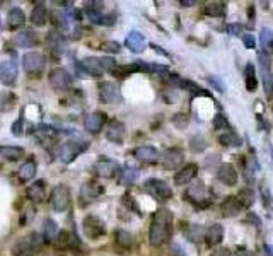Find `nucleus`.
<instances>
[{
    "instance_id": "39",
    "label": "nucleus",
    "mask_w": 273,
    "mask_h": 256,
    "mask_svg": "<svg viewBox=\"0 0 273 256\" xmlns=\"http://www.w3.org/2000/svg\"><path fill=\"white\" fill-rule=\"evenodd\" d=\"M43 231H45V239L46 241H55L56 236H58V225L51 219H46L45 225H43Z\"/></svg>"
},
{
    "instance_id": "10",
    "label": "nucleus",
    "mask_w": 273,
    "mask_h": 256,
    "mask_svg": "<svg viewBox=\"0 0 273 256\" xmlns=\"http://www.w3.org/2000/svg\"><path fill=\"white\" fill-rule=\"evenodd\" d=\"M19 70L17 63L12 62V60H5V62H0V82L4 86H14V82L17 80Z\"/></svg>"
},
{
    "instance_id": "28",
    "label": "nucleus",
    "mask_w": 273,
    "mask_h": 256,
    "mask_svg": "<svg viewBox=\"0 0 273 256\" xmlns=\"http://www.w3.org/2000/svg\"><path fill=\"white\" fill-rule=\"evenodd\" d=\"M219 144L224 147H241L242 139L232 130V128H229V130H225V132L219 133Z\"/></svg>"
},
{
    "instance_id": "35",
    "label": "nucleus",
    "mask_w": 273,
    "mask_h": 256,
    "mask_svg": "<svg viewBox=\"0 0 273 256\" xmlns=\"http://www.w3.org/2000/svg\"><path fill=\"white\" fill-rule=\"evenodd\" d=\"M36 169H38V166H36V163L33 159H28L24 164L21 166V169H19V178H21L22 181H29L33 180V178L36 176Z\"/></svg>"
},
{
    "instance_id": "31",
    "label": "nucleus",
    "mask_w": 273,
    "mask_h": 256,
    "mask_svg": "<svg viewBox=\"0 0 273 256\" xmlns=\"http://www.w3.org/2000/svg\"><path fill=\"white\" fill-rule=\"evenodd\" d=\"M225 11H227V7L224 2H210L203 7V14L210 16V18H224Z\"/></svg>"
},
{
    "instance_id": "51",
    "label": "nucleus",
    "mask_w": 273,
    "mask_h": 256,
    "mask_svg": "<svg viewBox=\"0 0 273 256\" xmlns=\"http://www.w3.org/2000/svg\"><path fill=\"white\" fill-rule=\"evenodd\" d=\"M261 201H263V205H265V208H268V210H273V198H272V195H270L268 190H263Z\"/></svg>"
},
{
    "instance_id": "57",
    "label": "nucleus",
    "mask_w": 273,
    "mask_h": 256,
    "mask_svg": "<svg viewBox=\"0 0 273 256\" xmlns=\"http://www.w3.org/2000/svg\"><path fill=\"white\" fill-rule=\"evenodd\" d=\"M212 256H234L231 253V249H227V248H221V249H217L215 253H212Z\"/></svg>"
},
{
    "instance_id": "36",
    "label": "nucleus",
    "mask_w": 273,
    "mask_h": 256,
    "mask_svg": "<svg viewBox=\"0 0 273 256\" xmlns=\"http://www.w3.org/2000/svg\"><path fill=\"white\" fill-rule=\"evenodd\" d=\"M259 45H261L263 52L270 53L273 50V29L263 28L259 31Z\"/></svg>"
},
{
    "instance_id": "24",
    "label": "nucleus",
    "mask_w": 273,
    "mask_h": 256,
    "mask_svg": "<svg viewBox=\"0 0 273 256\" xmlns=\"http://www.w3.org/2000/svg\"><path fill=\"white\" fill-rule=\"evenodd\" d=\"M14 45L17 48H33V46L38 45V36L29 29H26V31H21L14 36Z\"/></svg>"
},
{
    "instance_id": "60",
    "label": "nucleus",
    "mask_w": 273,
    "mask_h": 256,
    "mask_svg": "<svg viewBox=\"0 0 273 256\" xmlns=\"http://www.w3.org/2000/svg\"><path fill=\"white\" fill-rule=\"evenodd\" d=\"M17 256H33V251H26V253H21V255Z\"/></svg>"
},
{
    "instance_id": "45",
    "label": "nucleus",
    "mask_w": 273,
    "mask_h": 256,
    "mask_svg": "<svg viewBox=\"0 0 273 256\" xmlns=\"http://www.w3.org/2000/svg\"><path fill=\"white\" fill-rule=\"evenodd\" d=\"M214 128L215 130H221V132H225V130L231 128V125H229L227 118H225L224 114H217V116L214 118Z\"/></svg>"
},
{
    "instance_id": "26",
    "label": "nucleus",
    "mask_w": 273,
    "mask_h": 256,
    "mask_svg": "<svg viewBox=\"0 0 273 256\" xmlns=\"http://www.w3.org/2000/svg\"><path fill=\"white\" fill-rule=\"evenodd\" d=\"M101 2H87L85 4V14L89 16L94 24H104V18L106 14H102V7Z\"/></svg>"
},
{
    "instance_id": "1",
    "label": "nucleus",
    "mask_w": 273,
    "mask_h": 256,
    "mask_svg": "<svg viewBox=\"0 0 273 256\" xmlns=\"http://www.w3.org/2000/svg\"><path fill=\"white\" fill-rule=\"evenodd\" d=\"M172 234V214L168 208H159L154 214L149 229V242L154 248H161L171 239Z\"/></svg>"
},
{
    "instance_id": "29",
    "label": "nucleus",
    "mask_w": 273,
    "mask_h": 256,
    "mask_svg": "<svg viewBox=\"0 0 273 256\" xmlns=\"http://www.w3.org/2000/svg\"><path fill=\"white\" fill-rule=\"evenodd\" d=\"M244 84L249 92H255L258 89V77H256V69L253 63H248L244 69Z\"/></svg>"
},
{
    "instance_id": "44",
    "label": "nucleus",
    "mask_w": 273,
    "mask_h": 256,
    "mask_svg": "<svg viewBox=\"0 0 273 256\" xmlns=\"http://www.w3.org/2000/svg\"><path fill=\"white\" fill-rule=\"evenodd\" d=\"M189 149L193 152H202V150L207 149V140L203 139V137H193L191 142H189Z\"/></svg>"
},
{
    "instance_id": "34",
    "label": "nucleus",
    "mask_w": 273,
    "mask_h": 256,
    "mask_svg": "<svg viewBox=\"0 0 273 256\" xmlns=\"http://www.w3.org/2000/svg\"><path fill=\"white\" fill-rule=\"evenodd\" d=\"M0 156L7 161H19L24 156V149H21V147L4 146V147H0Z\"/></svg>"
},
{
    "instance_id": "2",
    "label": "nucleus",
    "mask_w": 273,
    "mask_h": 256,
    "mask_svg": "<svg viewBox=\"0 0 273 256\" xmlns=\"http://www.w3.org/2000/svg\"><path fill=\"white\" fill-rule=\"evenodd\" d=\"M144 190H145V193H149L152 198H155V200H159V201H166L172 197L171 186H169L166 181L159 180V178H151V180L145 181Z\"/></svg>"
},
{
    "instance_id": "58",
    "label": "nucleus",
    "mask_w": 273,
    "mask_h": 256,
    "mask_svg": "<svg viewBox=\"0 0 273 256\" xmlns=\"http://www.w3.org/2000/svg\"><path fill=\"white\" fill-rule=\"evenodd\" d=\"M179 4H181L183 7H191V5H195L196 2H195V0H181Z\"/></svg>"
},
{
    "instance_id": "25",
    "label": "nucleus",
    "mask_w": 273,
    "mask_h": 256,
    "mask_svg": "<svg viewBox=\"0 0 273 256\" xmlns=\"http://www.w3.org/2000/svg\"><path fill=\"white\" fill-rule=\"evenodd\" d=\"M104 191V188L99 186L98 183H85L84 186H82L81 190V198H82V203H91V201H94L96 198L99 197V195Z\"/></svg>"
},
{
    "instance_id": "43",
    "label": "nucleus",
    "mask_w": 273,
    "mask_h": 256,
    "mask_svg": "<svg viewBox=\"0 0 273 256\" xmlns=\"http://www.w3.org/2000/svg\"><path fill=\"white\" fill-rule=\"evenodd\" d=\"M258 62H259V70L261 72H266V70H270V67H272V56H270V53L266 52H258Z\"/></svg>"
},
{
    "instance_id": "50",
    "label": "nucleus",
    "mask_w": 273,
    "mask_h": 256,
    "mask_svg": "<svg viewBox=\"0 0 273 256\" xmlns=\"http://www.w3.org/2000/svg\"><path fill=\"white\" fill-rule=\"evenodd\" d=\"M244 222H246V224H251V225H255V227H261V219H259L258 215L255 214V212H249V214L246 215Z\"/></svg>"
},
{
    "instance_id": "33",
    "label": "nucleus",
    "mask_w": 273,
    "mask_h": 256,
    "mask_svg": "<svg viewBox=\"0 0 273 256\" xmlns=\"http://www.w3.org/2000/svg\"><path fill=\"white\" fill-rule=\"evenodd\" d=\"M24 22H26V16H24V12H22V9L14 7L9 11V28L17 29V28H21V26H24Z\"/></svg>"
},
{
    "instance_id": "7",
    "label": "nucleus",
    "mask_w": 273,
    "mask_h": 256,
    "mask_svg": "<svg viewBox=\"0 0 273 256\" xmlns=\"http://www.w3.org/2000/svg\"><path fill=\"white\" fill-rule=\"evenodd\" d=\"M48 82L55 91H67L72 86V75L67 72L65 69L58 67V69H53L51 72H50Z\"/></svg>"
},
{
    "instance_id": "42",
    "label": "nucleus",
    "mask_w": 273,
    "mask_h": 256,
    "mask_svg": "<svg viewBox=\"0 0 273 256\" xmlns=\"http://www.w3.org/2000/svg\"><path fill=\"white\" fill-rule=\"evenodd\" d=\"M55 241H56V244H58L60 248H70V246L75 244V238L70 234V232H67V231L58 232V236H56Z\"/></svg>"
},
{
    "instance_id": "37",
    "label": "nucleus",
    "mask_w": 273,
    "mask_h": 256,
    "mask_svg": "<svg viewBox=\"0 0 273 256\" xmlns=\"http://www.w3.org/2000/svg\"><path fill=\"white\" fill-rule=\"evenodd\" d=\"M115 238H116V244L119 246V248H123V249H130L133 246V236L130 234L128 231H123V229H119V231H116V234H115Z\"/></svg>"
},
{
    "instance_id": "53",
    "label": "nucleus",
    "mask_w": 273,
    "mask_h": 256,
    "mask_svg": "<svg viewBox=\"0 0 273 256\" xmlns=\"http://www.w3.org/2000/svg\"><path fill=\"white\" fill-rule=\"evenodd\" d=\"M172 123L179 128L186 127V123H188V116H186V114H174V116H172Z\"/></svg>"
},
{
    "instance_id": "55",
    "label": "nucleus",
    "mask_w": 273,
    "mask_h": 256,
    "mask_svg": "<svg viewBox=\"0 0 273 256\" xmlns=\"http://www.w3.org/2000/svg\"><path fill=\"white\" fill-rule=\"evenodd\" d=\"M208 82L212 84V86H215L217 87V91H221V92H224L225 91V86H224V82H222L221 79H217V77H208Z\"/></svg>"
},
{
    "instance_id": "19",
    "label": "nucleus",
    "mask_w": 273,
    "mask_h": 256,
    "mask_svg": "<svg viewBox=\"0 0 273 256\" xmlns=\"http://www.w3.org/2000/svg\"><path fill=\"white\" fill-rule=\"evenodd\" d=\"M106 139L113 144H121L125 139V125L118 120H113L106 128Z\"/></svg>"
},
{
    "instance_id": "6",
    "label": "nucleus",
    "mask_w": 273,
    "mask_h": 256,
    "mask_svg": "<svg viewBox=\"0 0 273 256\" xmlns=\"http://www.w3.org/2000/svg\"><path fill=\"white\" fill-rule=\"evenodd\" d=\"M82 229H84V234L89 239H99L106 234L104 222L96 215H85L84 220H82Z\"/></svg>"
},
{
    "instance_id": "27",
    "label": "nucleus",
    "mask_w": 273,
    "mask_h": 256,
    "mask_svg": "<svg viewBox=\"0 0 273 256\" xmlns=\"http://www.w3.org/2000/svg\"><path fill=\"white\" fill-rule=\"evenodd\" d=\"M48 21V9L45 7L43 2H38V4L33 7L31 12V22L36 26V28H43Z\"/></svg>"
},
{
    "instance_id": "11",
    "label": "nucleus",
    "mask_w": 273,
    "mask_h": 256,
    "mask_svg": "<svg viewBox=\"0 0 273 256\" xmlns=\"http://www.w3.org/2000/svg\"><path fill=\"white\" fill-rule=\"evenodd\" d=\"M183 161H185L183 150L178 149V147H171V149L166 150L164 156H162V166L168 171H176L183 164Z\"/></svg>"
},
{
    "instance_id": "15",
    "label": "nucleus",
    "mask_w": 273,
    "mask_h": 256,
    "mask_svg": "<svg viewBox=\"0 0 273 256\" xmlns=\"http://www.w3.org/2000/svg\"><path fill=\"white\" fill-rule=\"evenodd\" d=\"M238 171H236V167L232 166V164L225 163L222 164V166H219L217 169V180L221 181L222 184H225V186H236L238 184Z\"/></svg>"
},
{
    "instance_id": "20",
    "label": "nucleus",
    "mask_w": 273,
    "mask_h": 256,
    "mask_svg": "<svg viewBox=\"0 0 273 256\" xmlns=\"http://www.w3.org/2000/svg\"><path fill=\"white\" fill-rule=\"evenodd\" d=\"M221 212H222L224 217L232 219V217H238V215L241 214L242 207H241V203H239L236 197H225L221 203Z\"/></svg>"
},
{
    "instance_id": "59",
    "label": "nucleus",
    "mask_w": 273,
    "mask_h": 256,
    "mask_svg": "<svg viewBox=\"0 0 273 256\" xmlns=\"http://www.w3.org/2000/svg\"><path fill=\"white\" fill-rule=\"evenodd\" d=\"M265 248H266V251H268V255H270V256H273V248H272V246L266 244Z\"/></svg>"
},
{
    "instance_id": "46",
    "label": "nucleus",
    "mask_w": 273,
    "mask_h": 256,
    "mask_svg": "<svg viewBox=\"0 0 273 256\" xmlns=\"http://www.w3.org/2000/svg\"><path fill=\"white\" fill-rule=\"evenodd\" d=\"M225 31H227L229 36H242L244 35V26L238 24V22H232V24H227Z\"/></svg>"
},
{
    "instance_id": "38",
    "label": "nucleus",
    "mask_w": 273,
    "mask_h": 256,
    "mask_svg": "<svg viewBox=\"0 0 273 256\" xmlns=\"http://www.w3.org/2000/svg\"><path fill=\"white\" fill-rule=\"evenodd\" d=\"M186 236H188L189 241L193 242H200L205 239V229L202 227V225L198 224H191L188 227V231H186Z\"/></svg>"
},
{
    "instance_id": "12",
    "label": "nucleus",
    "mask_w": 273,
    "mask_h": 256,
    "mask_svg": "<svg viewBox=\"0 0 273 256\" xmlns=\"http://www.w3.org/2000/svg\"><path fill=\"white\" fill-rule=\"evenodd\" d=\"M99 99L104 104H113L119 99V89L115 82H101L99 84Z\"/></svg>"
},
{
    "instance_id": "54",
    "label": "nucleus",
    "mask_w": 273,
    "mask_h": 256,
    "mask_svg": "<svg viewBox=\"0 0 273 256\" xmlns=\"http://www.w3.org/2000/svg\"><path fill=\"white\" fill-rule=\"evenodd\" d=\"M38 133H39V135H45V137H53V135H55V128L48 127V125H39Z\"/></svg>"
},
{
    "instance_id": "13",
    "label": "nucleus",
    "mask_w": 273,
    "mask_h": 256,
    "mask_svg": "<svg viewBox=\"0 0 273 256\" xmlns=\"http://www.w3.org/2000/svg\"><path fill=\"white\" fill-rule=\"evenodd\" d=\"M198 174V166L195 163H189L186 166H183L181 169L176 171L174 174V183L178 186H185V184H189Z\"/></svg>"
},
{
    "instance_id": "49",
    "label": "nucleus",
    "mask_w": 273,
    "mask_h": 256,
    "mask_svg": "<svg viewBox=\"0 0 273 256\" xmlns=\"http://www.w3.org/2000/svg\"><path fill=\"white\" fill-rule=\"evenodd\" d=\"M242 45H244L248 50H255L256 48L255 35H251V33H244V35H242Z\"/></svg>"
},
{
    "instance_id": "52",
    "label": "nucleus",
    "mask_w": 273,
    "mask_h": 256,
    "mask_svg": "<svg viewBox=\"0 0 273 256\" xmlns=\"http://www.w3.org/2000/svg\"><path fill=\"white\" fill-rule=\"evenodd\" d=\"M102 50L109 53H118L119 50H121V46H119L118 41H106L104 45H102Z\"/></svg>"
},
{
    "instance_id": "41",
    "label": "nucleus",
    "mask_w": 273,
    "mask_h": 256,
    "mask_svg": "<svg viewBox=\"0 0 273 256\" xmlns=\"http://www.w3.org/2000/svg\"><path fill=\"white\" fill-rule=\"evenodd\" d=\"M261 80H263V87H265L266 97H268V99H273V73H272V70L261 72Z\"/></svg>"
},
{
    "instance_id": "9",
    "label": "nucleus",
    "mask_w": 273,
    "mask_h": 256,
    "mask_svg": "<svg viewBox=\"0 0 273 256\" xmlns=\"http://www.w3.org/2000/svg\"><path fill=\"white\" fill-rule=\"evenodd\" d=\"M119 169H121V167H119V164L116 163V161L106 159V157L99 159L98 163L94 164V173L98 174L99 178H104V180H109V178L118 176Z\"/></svg>"
},
{
    "instance_id": "17",
    "label": "nucleus",
    "mask_w": 273,
    "mask_h": 256,
    "mask_svg": "<svg viewBox=\"0 0 273 256\" xmlns=\"http://www.w3.org/2000/svg\"><path fill=\"white\" fill-rule=\"evenodd\" d=\"M79 69L92 77H101L104 73L101 67V58H98V56H85V58H82L81 63H79Z\"/></svg>"
},
{
    "instance_id": "8",
    "label": "nucleus",
    "mask_w": 273,
    "mask_h": 256,
    "mask_svg": "<svg viewBox=\"0 0 273 256\" xmlns=\"http://www.w3.org/2000/svg\"><path fill=\"white\" fill-rule=\"evenodd\" d=\"M85 149H87V144H85V142H67V144H63V146L60 147L58 157H60V161H62V163L70 164L72 161H74L81 152H84Z\"/></svg>"
},
{
    "instance_id": "47",
    "label": "nucleus",
    "mask_w": 273,
    "mask_h": 256,
    "mask_svg": "<svg viewBox=\"0 0 273 256\" xmlns=\"http://www.w3.org/2000/svg\"><path fill=\"white\" fill-rule=\"evenodd\" d=\"M101 67H102V72H115L116 69V62L109 56H102L101 58Z\"/></svg>"
},
{
    "instance_id": "21",
    "label": "nucleus",
    "mask_w": 273,
    "mask_h": 256,
    "mask_svg": "<svg viewBox=\"0 0 273 256\" xmlns=\"http://www.w3.org/2000/svg\"><path fill=\"white\" fill-rule=\"evenodd\" d=\"M224 239V227L221 224H212L205 229V241L210 248L214 246H219Z\"/></svg>"
},
{
    "instance_id": "14",
    "label": "nucleus",
    "mask_w": 273,
    "mask_h": 256,
    "mask_svg": "<svg viewBox=\"0 0 273 256\" xmlns=\"http://www.w3.org/2000/svg\"><path fill=\"white\" fill-rule=\"evenodd\" d=\"M106 123V114L101 113V111H94V113H89L87 116L84 118V128L89 133L96 135L102 130Z\"/></svg>"
},
{
    "instance_id": "18",
    "label": "nucleus",
    "mask_w": 273,
    "mask_h": 256,
    "mask_svg": "<svg viewBox=\"0 0 273 256\" xmlns=\"http://www.w3.org/2000/svg\"><path fill=\"white\" fill-rule=\"evenodd\" d=\"M125 46L132 53H142L145 50V46H147V39H145V36L142 35V33L132 31V33H128V36H126Z\"/></svg>"
},
{
    "instance_id": "5",
    "label": "nucleus",
    "mask_w": 273,
    "mask_h": 256,
    "mask_svg": "<svg viewBox=\"0 0 273 256\" xmlns=\"http://www.w3.org/2000/svg\"><path fill=\"white\" fill-rule=\"evenodd\" d=\"M70 190L65 184H56L51 190V205L55 208V212H65L70 207Z\"/></svg>"
},
{
    "instance_id": "32",
    "label": "nucleus",
    "mask_w": 273,
    "mask_h": 256,
    "mask_svg": "<svg viewBox=\"0 0 273 256\" xmlns=\"http://www.w3.org/2000/svg\"><path fill=\"white\" fill-rule=\"evenodd\" d=\"M236 198H238V201L241 203L242 208L253 207V205H255V201H256V195H255V191H253V188H242Z\"/></svg>"
},
{
    "instance_id": "16",
    "label": "nucleus",
    "mask_w": 273,
    "mask_h": 256,
    "mask_svg": "<svg viewBox=\"0 0 273 256\" xmlns=\"http://www.w3.org/2000/svg\"><path fill=\"white\" fill-rule=\"evenodd\" d=\"M46 43H48L50 52H51L55 56H60L67 52V39H65V36L60 35V33H56V31L48 33V36H46Z\"/></svg>"
},
{
    "instance_id": "3",
    "label": "nucleus",
    "mask_w": 273,
    "mask_h": 256,
    "mask_svg": "<svg viewBox=\"0 0 273 256\" xmlns=\"http://www.w3.org/2000/svg\"><path fill=\"white\" fill-rule=\"evenodd\" d=\"M22 67L29 77H39L45 70V56L39 52H28L22 56Z\"/></svg>"
},
{
    "instance_id": "4",
    "label": "nucleus",
    "mask_w": 273,
    "mask_h": 256,
    "mask_svg": "<svg viewBox=\"0 0 273 256\" xmlns=\"http://www.w3.org/2000/svg\"><path fill=\"white\" fill-rule=\"evenodd\" d=\"M185 197H186V200L191 201L193 205H196V207H200V208H205L212 203V198L208 197L207 188H205V184L203 183H200V181L195 184H191V186L188 188V191L185 193Z\"/></svg>"
},
{
    "instance_id": "48",
    "label": "nucleus",
    "mask_w": 273,
    "mask_h": 256,
    "mask_svg": "<svg viewBox=\"0 0 273 256\" xmlns=\"http://www.w3.org/2000/svg\"><path fill=\"white\" fill-rule=\"evenodd\" d=\"M22 133H24V120L19 118V120H16L14 123H12V135L22 137Z\"/></svg>"
},
{
    "instance_id": "40",
    "label": "nucleus",
    "mask_w": 273,
    "mask_h": 256,
    "mask_svg": "<svg viewBox=\"0 0 273 256\" xmlns=\"http://www.w3.org/2000/svg\"><path fill=\"white\" fill-rule=\"evenodd\" d=\"M16 101H17V97L12 92L0 94V111H4V113L5 111H11L16 106Z\"/></svg>"
},
{
    "instance_id": "23",
    "label": "nucleus",
    "mask_w": 273,
    "mask_h": 256,
    "mask_svg": "<svg viewBox=\"0 0 273 256\" xmlns=\"http://www.w3.org/2000/svg\"><path fill=\"white\" fill-rule=\"evenodd\" d=\"M133 156H135L138 161H144V163H157L159 150L151 146H140L133 150Z\"/></svg>"
},
{
    "instance_id": "30",
    "label": "nucleus",
    "mask_w": 273,
    "mask_h": 256,
    "mask_svg": "<svg viewBox=\"0 0 273 256\" xmlns=\"http://www.w3.org/2000/svg\"><path fill=\"white\" fill-rule=\"evenodd\" d=\"M26 197L29 198L31 201H41L43 198H45V181H36L34 184H31V186H28V190H26Z\"/></svg>"
},
{
    "instance_id": "22",
    "label": "nucleus",
    "mask_w": 273,
    "mask_h": 256,
    "mask_svg": "<svg viewBox=\"0 0 273 256\" xmlns=\"http://www.w3.org/2000/svg\"><path fill=\"white\" fill-rule=\"evenodd\" d=\"M136 178H138V169H136L135 166H132V164H126V166H123L121 169H119L116 180H118V183L123 184V186H130V184L135 183Z\"/></svg>"
},
{
    "instance_id": "56",
    "label": "nucleus",
    "mask_w": 273,
    "mask_h": 256,
    "mask_svg": "<svg viewBox=\"0 0 273 256\" xmlns=\"http://www.w3.org/2000/svg\"><path fill=\"white\" fill-rule=\"evenodd\" d=\"M171 256H186V253L179 244H172L171 246Z\"/></svg>"
}]
</instances>
